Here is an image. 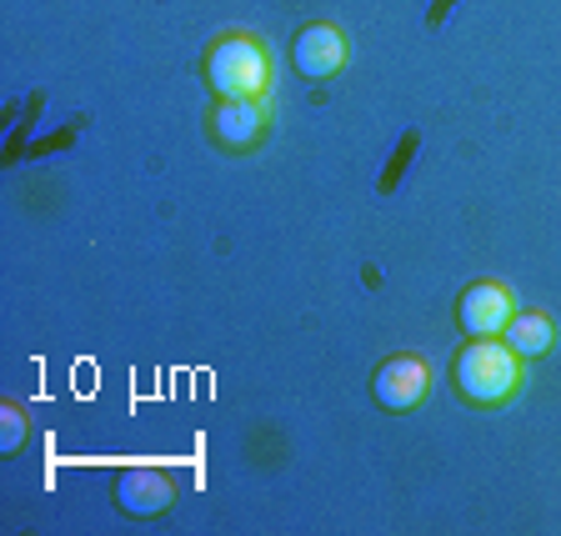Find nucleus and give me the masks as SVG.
<instances>
[{"label":"nucleus","mask_w":561,"mask_h":536,"mask_svg":"<svg viewBox=\"0 0 561 536\" xmlns=\"http://www.w3.org/2000/svg\"><path fill=\"white\" fill-rule=\"evenodd\" d=\"M201 81L210 101H266L271 95V46L256 31H221L206 41Z\"/></svg>","instance_id":"1"},{"label":"nucleus","mask_w":561,"mask_h":536,"mask_svg":"<svg viewBox=\"0 0 561 536\" xmlns=\"http://www.w3.org/2000/svg\"><path fill=\"white\" fill-rule=\"evenodd\" d=\"M526 381V362L506 346L502 337H481L451 356V386L456 397L477 411H502L506 401H516Z\"/></svg>","instance_id":"2"},{"label":"nucleus","mask_w":561,"mask_h":536,"mask_svg":"<svg viewBox=\"0 0 561 536\" xmlns=\"http://www.w3.org/2000/svg\"><path fill=\"white\" fill-rule=\"evenodd\" d=\"M371 397L386 417H411V411H421L426 397H432V362H426L421 351L386 356L371 376Z\"/></svg>","instance_id":"3"},{"label":"nucleus","mask_w":561,"mask_h":536,"mask_svg":"<svg viewBox=\"0 0 561 536\" xmlns=\"http://www.w3.org/2000/svg\"><path fill=\"white\" fill-rule=\"evenodd\" d=\"M206 136L226 156H251L271 136V105L266 101H210L206 105Z\"/></svg>","instance_id":"4"},{"label":"nucleus","mask_w":561,"mask_h":536,"mask_svg":"<svg viewBox=\"0 0 561 536\" xmlns=\"http://www.w3.org/2000/svg\"><path fill=\"white\" fill-rule=\"evenodd\" d=\"M516 316V296L506 281H471L467 292L456 296V327H461V337L467 341H481V337H502L506 321Z\"/></svg>","instance_id":"5"},{"label":"nucleus","mask_w":561,"mask_h":536,"mask_svg":"<svg viewBox=\"0 0 561 536\" xmlns=\"http://www.w3.org/2000/svg\"><path fill=\"white\" fill-rule=\"evenodd\" d=\"M346 56H351V46L336 21H311L291 41V66L301 70L306 81H336L341 70H346Z\"/></svg>","instance_id":"6"},{"label":"nucleus","mask_w":561,"mask_h":536,"mask_svg":"<svg viewBox=\"0 0 561 536\" xmlns=\"http://www.w3.org/2000/svg\"><path fill=\"white\" fill-rule=\"evenodd\" d=\"M111 502H116V512L136 516V522H151V516L175 506V477L165 467H126L111 487Z\"/></svg>","instance_id":"7"},{"label":"nucleus","mask_w":561,"mask_h":536,"mask_svg":"<svg viewBox=\"0 0 561 536\" xmlns=\"http://www.w3.org/2000/svg\"><path fill=\"white\" fill-rule=\"evenodd\" d=\"M502 341L522 356V362H537V356H547L551 346H557V321H551L547 311H537V306H516V316L506 321Z\"/></svg>","instance_id":"8"},{"label":"nucleus","mask_w":561,"mask_h":536,"mask_svg":"<svg viewBox=\"0 0 561 536\" xmlns=\"http://www.w3.org/2000/svg\"><path fill=\"white\" fill-rule=\"evenodd\" d=\"M25 442H31V417H25L21 401H0V452L21 456Z\"/></svg>","instance_id":"9"}]
</instances>
